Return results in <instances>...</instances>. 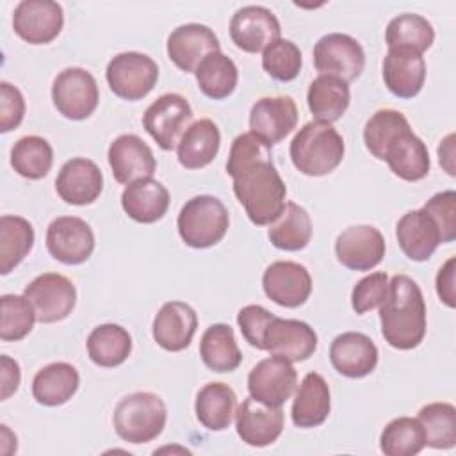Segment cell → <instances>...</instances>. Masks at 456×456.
Returning a JSON list of instances; mask_svg holds the SVG:
<instances>
[{"label": "cell", "instance_id": "6da1fadb", "mask_svg": "<svg viewBox=\"0 0 456 456\" xmlns=\"http://www.w3.org/2000/svg\"><path fill=\"white\" fill-rule=\"evenodd\" d=\"M226 173L233 180V192L246 216L256 226L271 224L285 208L287 187L271 155V144L253 132L233 139Z\"/></svg>", "mask_w": 456, "mask_h": 456}, {"label": "cell", "instance_id": "7a4b0ae2", "mask_svg": "<svg viewBox=\"0 0 456 456\" xmlns=\"http://www.w3.org/2000/svg\"><path fill=\"white\" fill-rule=\"evenodd\" d=\"M381 335L395 349L417 347L426 335V303L420 287L406 274L388 281V294L379 306Z\"/></svg>", "mask_w": 456, "mask_h": 456}, {"label": "cell", "instance_id": "3957f363", "mask_svg": "<svg viewBox=\"0 0 456 456\" xmlns=\"http://www.w3.org/2000/svg\"><path fill=\"white\" fill-rule=\"evenodd\" d=\"M346 144L331 123L310 121L303 125L290 141V160L306 176H324L344 159Z\"/></svg>", "mask_w": 456, "mask_h": 456}, {"label": "cell", "instance_id": "277c9868", "mask_svg": "<svg viewBox=\"0 0 456 456\" xmlns=\"http://www.w3.org/2000/svg\"><path fill=\"white\" fill-rule=\"evenodd\" d=\"M167 420L164 401L151 392H134L123 397L112 415L118 436L128 444H148L155 440Z\"/></svg>", "mask_w": 456, "mask_h": 456}, {"label": "cell", "instance_id": "5b68a950", "mask_svg": "<svg viewBox=\"0 0 456 456\" xmlns=\"http://www.w3.org/2000/svg\"><path fill=\"white\" fill-rule=\"evenodd\" d=\"M230 216L224 203L210 194H200L180 208L176 226L182 240L194 249L216 246L228 232Z\"/></svg>", "mask_w": 456, "mask_h": 456}, {"label": "cell", "instance_id": "8992f818", "mask_svg": "<svg viewBox=\"0 0 456 456\" xmlns=\"http://www.w3.org/2000/svg\"><path fill=\"white\" fill-rule=\"evenodd\" d=\"M110 91L128 102L142 100L159 80L157 62L141 52H123L114 55L105 69Z\"/></svg>", "mask_w": 456, "mask_h": 456}, {"label": "cell", "instance_id": "52a82bcc", "mask_svg": "<svg viewBox=\"0 0 456 456\" xmlns=\"http://www.w3.org/2000/svg\"><path fill=\"white\" fill-rule=\"evenodd\" d=\"M192 116V109L182 94L166 93L144 110L142 126L162 150L171 151L191 126Z\"/></svg>", "mask_w": 456, "mask_h": 456}, {"label": "cell", "instance_id": "ba28073f", "mask_svg": "<svg viewBox=\"0 0 456 456\" xmlns=\"http://www.w3.org/2000/svg\"><path fill=\"white\" fill-rule=\"evenodd\" d=\"M52 102L57 112L66 119L82 121L98 107V84L87 69L66 68L53 80Z\"/></svg>", "mask_w": 456, "mask_h": 456}, {"label": "cell", "instance_id": "9c48e42d", "mask_svg": "<svg viewBox=\"0 0 456 456\" xmlns=\"http://www.w3.org/2000/svg\"><path fill=\"white\" fill-rule=\"evenodd\" d=\"M36 312V319L52 324L66 319L77 303V290L69 278L59 273H43L36 276L23 290Z\"/></svg>", "mask_w": 456, "mask_h": 456}, {"label": "cell", "instance_id": "30bf717a", "mask_svg": "<svg viewBox=\"0 0 456 456\" xmlns=\"http://www.w3.org/2000/svg\"><path fill=\"white\" fill-rule=\"evenodd\" d=\"M314 66L321 75H333L351 82L365 68V52L353 36L331 32L315 43Z\"/></svg>", "mask_w": 456, "mask_h": 456}, {"label": "cell", "instance_id": "8fae6325", "mask_svg": "<svg viewBox=\"0 0 456 456\" xmlns=\"http://www.w3.org/2000/svg\"><path fill=\"white\" fill-rule=\"evenodd\" d=\"M317 349V333L310 324L297 319L273 315L262 335V351L289 362L308 360Z\"/></svg>", "mask_w": 456, "mask_h": 456}, {"label": "cell", "instance_id": "7c38bea8", "mask_svg": "<svg viewBox=\"0 0 456 456\" xmlns=\"http://www.w3.org/2000/svg\"><path fill=\"white\" fill-rule=\"evenodd\" d=\"M46 249L61 264H84L94 251L91 226L77 216L55 217L46 228Z\"/></svg>", "mask_w": 456, "mask_h": 456}, {"label": "cell", "instance_id": "4fadbf2b", "mask_svg": "<svg viewBox=\"0 0 456 456\" xmlns=\"http://www.w3.org/2000/svg\"><path fill=\"white\" fill-rule=\"evenodd\" d=\"M297 372L292 362L269 356L258 362L248 374V392L253 399L267 406H281L294 394Z\"/></svg>", "mask_w": 456, "mask_h": 456}, {"label": "cell", "instance_id": "5bb4252c", "mask_svg": "<svg viewBox=\"0 0 456 456\" xmlns=\"http://www.w3.org/2000/svg\"><path fill=\"white\" fill-rule=\"evenodd\" d=\"M64 12L52 0H23L14 7L12 28L28 45L52 43L62 30Z\"/></svg>", "mask_w": 456, "mask_h": 456}, {"label": "cell", "instance_id": "9a60e30c", "mask_svg": "<svg viewBox=\"0 0 456 456\" xmlns=\"http://www.w3.org/2000/svg\"><path fill=\"white\" fill-rule=\"evenodd\" d=\"M281 27L273 11L262 5H244L230 20V37L237 48L248 53L264 52L280 39Z\"/></svg>", "mask_w": 456, "mask_h": 456}, {"label": "cell", "instance_id": "2e32d148", "mask_svg": "<svg viewBox=\"0 0 456 456\" xmlns=\"http://www.w3.org/2000/svg\"><path fill=\"white\" fill-rule=\"evenodd\" d=\"M262 287L273 303L285 308H297L312 294V276L303 264L278 260L264 271Z\"/></svg>", "mask_w": 456, "mask_h": 456}, {"label": "cell", "instance_id": "e0dca14e", "mask_svg": "<svg viewBox=\"0 0 456 456\" xmlns=\"http://www.w3.org/2000/svg\"><path fill=\"white\" fill-rule=\"evenodd\" d=\"M335 255L347 269L370 271L385 256V239L376 226H349L338 233L335 240Z\"/></svg>", "mask_w": 456, "mask_h": 456}, {"label": "cell", "instance_id": "ac0fdd59", "mask_svg": "<svg viewBox=\"0 0 456 456\" xmlns=\"http://www.w3.org/2000/svg\"><path fill=\"white\" fill-rule=\"evenodd\" d=\"M109 166L116 182L128 185L141 178H151L157 160L151 148L135 134H123L109 146Z\"/></svg>", "mask_w": 456, "mask_h": 456}, {"label": "cell", "instance_id": "d6986e66", "mask_svg": "<svg viewBox=\"0 0 456 456\" xmlns=\"http://www.w3.org/2000/svg\"><path fill=\"white\" fill-rule=\"evenodd\" d=\"M283 419L281 406H267L249 395L235 410V429L248 445L265 447L281 435Z\"/></svg>", "mask_w": 456, "mask_h": 456}, {"label": "cell", "instance_id": "ffe728a7", "mask_svg": "<svg viewBox=\"0 0 456 456\" xmlns=\"http://www.w3.org/2000/svg\"><path fill=\"white\" fill-rule=\"evenodd\" d=\"M297 118V107L290 96H264L249 110V132L273 146L296 128Z\"/></svg>", "mask_w": 456, "mask_h": 456}, {"label": "cell", "instance_id": "44dd1931", "mask_svg": "<svg viewBox=\"0 0 456 456\" xmlns=\"http://www.w3.org/2000/svg\"><path fill=\"white\" fill-rule=\"evenodd\" d=\"M221 45L214 30L201 23H185L176 27L166 43L167 57L185 73H194L200 62L214 52H219Z\"/></svg>", "mask_w": 456, "mask_h": 456}, {"label": "cell", "instance_id": "7402d4cb", "mask_svg": "<svg viewBox=\"0 0 456 456\" xmlns=\"http://www.w3.org/2000/svg\"><path fill=\"white\" fill-rule=\"evenodd\" d=\"M426 80V62L422 53L411 48H388L383 59V82L387 89L403 100L420 93Z\"/></svg>", "mask_w": 456, "mask_h": 456}, {"label": "cell", "instance_id": "603a6c76", "mask_svg": "<svg viewBox=\"0 0 456 456\" xmlns=\"http://www.w3.org/2000/svg\"><path fill=\"white\" fill-rule=\"evenodd\" d=\"M55 191L69 205H91L103 191V175L93 160L75 157L61 167Z\"/></svg>", "mask_w": 456, "mask_h": 456}, {"label": "cell", "instance_id": "cb8c5ba5", "mask_svg": "<svg viewBox=\"0 0 456 456\" xmlns=\"http://www.w3.org/2000/svg\"><path fill=\"white\" fill-rule=\"evenodd\" d=\"M333 369L346 378H365L378 365V347L370 337L358 331H346L333 338L330 346Z\"/></svg>", "mask_w": 456, "mask_h": 456}, {"label": "cell", "instance_id": "d4e9b609", "mask_svg": "<svg viewBox=\"0 0 456 456\" xmlns=\"http://www.w3.org/2000/svg\"><path fill=\"white\" fill-rule=\"evenodd\" d=\"M196 328L198 315L191 305L183 301H167L155 315L151 333L162 349L178 353L189 347Z\"/></svg>", "mask_w": 456, "mask_h": 456}, {"label": "cell", "instance_id": "484cf974", "mask_svg": "<svg viewBox=\"0 0 456 456\" xmlns=\"http://www.w3.org/2000/svg\"><path fill=\"white\" fill-rule=\"evenodd\" d=\"M395 237L403 253L413 262H426L442 244V235L426 210L406 212L395 226Z\"/></svg>", "mask_w": 456, "mask_h": 456}, {"label": "cell", "instance_id": "4316f807", "mask_svg": "<svg viewBox=\"0 0 456 456\" xmlns=\"http://www.w3.org/2000/svg\"><path fill=\"white\" fill-rule=\"evenodd\" d=\"M383 160L390 171L406 182H419L428 176L431 162L424 141L411 128L397 134L385 150Z\"/></svg>", "mask_w": 456, "mask_h": 456}, {"label": "cell", "instance_id": "83f0119b", "mask_svg": "<svg viewBox=\"0 0 456 456\" xmlns=\"http://www.w3.org/2000/svg\"><path fill=\"white\" fill-rule=\"evenodd\" d=\"M121 207L130 219L151 224L166 216L169 208V192L160 182L153 178H141L125 187L121 194Z\"/></svg>", "mask_w": 456, "mask_h": 456}, {"label": "cell", "instance_id": "f1b7e54d", "mask_svg": "<svg viewBox=\"0 0 456 456\" xmlns=\"http://www.w3.org/2000/svg\"><path fill=\"white\" fill-rule=\"evenodd\" d=\"M331 410V395L326 379L317 372H308L292 403V422L297 428H315L321 426Z\"/></svg>", "mask_w": 456, "mask_h": 456}, {"label": "cell", "instance_id": "f546056e", "mask_svg": "<svg viewBox=\"0 0 456 456\" xmlns=\"http://www.w3.org/2000/svg\"><path fill=\"white\" fill-rule=\"evenodd\" d=\"M219 146L221 132L217 125L212 119L203 118L191 123L183 132L176 146V157L185 169H201L216 159Z\"/></svg>", "mask_w": 456, "mask_h": 456}, {"label": "cell", "instance_id": "4dcf8cb0", "mask_svg": "<svg viewBox=\"0 0 456 456\" xmlns=\"http://www.w3.org/2000/svg\"><path fill=\"white\" fill-rule=\"evenodd\" d=\"M78 370L66 362H53L39 369L32 379V395L43 406H61L78 390Z\"/></svg>", "mask_w": 456, "mask_h": 456}, {"label": "cell", "instance_id": "1f68e13d", "mask_svg": "<svg viewBox=\"0 0 456 456\" xmlns=\"http://www.w3.org/2000/svg\"><path fill=\"white\" fill-rule=\"evenodd\" d=\"M351 102L347 82L333 75H319L312 80L306 103L315 121L333 123L344 116Z\"/></svg>", "mask_w": 456, "mask_h": 456}, {"label": "cell", "instance_id": "d6a6232c", "mask_svg": "<svg viewBox=\"0 0 456 456\" xmlns=\"http://www.w3.org/2000/svg\"><path fill=\"white\" fill-rule=\"evenodd\" d=\"M237 408V395L226 383H207L196 395V419L208 431H224L230 428Z\"/></svg>", "mask_w": 456, "mask_h": 456}, {"label": "cell", "instance_id": "836d02e7", "mask_svg": "<svg viewBox=\"0 0 456 456\" xmlns=\"http://www.w3.org/2000/svg\"><path fill=\"white\" fill-rule=\"evenodd\" d=\"M200 356L214 372H232L242 362L232 326L224 322L212 324L205 330L200 342Z\"/></svg>", "mask_w": 456, "mask_h": 456}, {"label": "cell", "instance_id": "e575fe53", "mask_svg": "<svg viewBox=\"0 0 456 456\" xmlns=\"http://www.w3.org/2000/svg\"><path fill=\"white\" fill-rule=\"evenodd\" d=\"M271 244L283 251H299L312 239V221L308 212L294 201H287L281 214L269 224Z\"/></svg>", "mask_w": 456, "mask_h": 456}, {"label": "cell", "instance_id": "d590c367", "mask_svg": "<svg viewBox=\"0 0 456 456\" xmlns=\"http://www.w3.org/2000/svg\"><path fill=\"white\" fill-rule=\"evenodd\" d=\"M132 353V337L119 324H100L87 337V354L98 367H118Z\"/></svg>", "mask_w": 456, "mask_h": 456}, {"label": "cell", "instance_id": "8d00e7d4", "mask_svg": "<svg viewBox=\"0 0 456 456\" xmlns=\"http://www.w3.org/2000/svg\"><path fill=\"white\" fill-rule=\"evenodd\" d=\"M200 91L210 100L228 98L239 80V71L235 62L224 55L221 50L208 53L194 71Z\"/></svg>", "mask_w": 456, "mask_h": 456}, {"label": "cell", "instance_id": "74e56055", "mask_svg": "<svg viewBox=\"0 0 456 456\" xmlns=\"http://www.w3.org/2000/svg\"><path fill=\"white\" fill-rule=\"evenodd\" d=\"M34 228L20 216L0 217V274H9L32 249Z\"/></svg>", "mask_w": 456, "mask_h": 456}, {"label": "cell", "instance_id": "f35d334b", "mask_svg": "<svg viewBox=\"0 0 456 456\" xmlns=\"http://www.w3.org/2000/svg\"><path fill=\"white\" fill-rule=\"evenodd\" d=\"M53 164V150L45 137L25 135L11 150L12 169L28 180H39L48 175Z\"/></svg>", "mask_w": 456, "mask_h": 456}, {"label": "cell", "instance_id": "ab89813d", "mask_svg": "<svg viewBox=\"0 0 456 456\" xmlns=\"http://www.w3.org/2000/svg\"><path fill=\"white\" fill-rule=\"evenodd\" d=\"M435 41L433 25L420 14L404 12L392 18L387 25L385 43L388 48H411L419 53H424L431 48Z\"/></svg>", "mask_w": 456, "mask_h": 456}, {"label": "cell", "instance_id": "60d3db41", "mask_svg": "<svg viewBox=\"0 0 456 456\" xmlns=\"http://www.w3.org/2000/svg\"><path fill=\"white\" fill-rule=\"evenodd\" d=\"M417 420L422 426L426 445L451 449L456 444V408L451 403H429L420 408Z\"/></svg>", "mask_w": 456, "mask_h": 456}, {"label": "cell", "instance_id": "b9f144b4", "mask_svg": "<svg viewBox=\"0 0 456 456\" xmlns=\"http://www.w3.org/2000/svg\"><path fill=\"white\" fill-rule=\"evenodd\" d=\"M426 447L424 431L417 419L397 417L390 420L379 436V449L387 456H415Z\"/></svg>", "mask_w": 456, "mask_h": 456}, {"label": "cell", "instance_id": "7bdbcfd3", "mask_svg": "<svg viewBox=\"0 0 456 456\" xmlns=\"http://www.w3.org/2000/svg\"><path fill=\"white\" fill-rule=\"evenodd\" d=\"M408 128L411 126L403 112L394 109H379L365 123V128H363L365 148L372 153V157H376L378 160H383L385 150L390 144V141L397 134Z\"/></svg>", "mask_w": 456, "mask_h": 456}, {"label": "cell", "instance_id": "ee69618b", "mask_svg": "<svg viewBox=\"0 0 456 456\" xmlns=\"http://www.w3.org/2000/svg\"><path fill=\"white\" fill-rule=\"evenodd\" d=\"M2 305V322H0V338L4 342H16L25 338L32 328L36 319L34 306L25 296L18 294H4L0 297Z\"/></svg>", "mask_w": 456, "mask_h": 456}, {"label": "cell", "instance_id": "f6af8a7d", "mask_svg": "<svg viewBox=\"0 0 456 456\" xmlns=\"http://www.w3.org/2000/svg\"><path fill=\"white\" fill-rule=\"evenodd\" d=\"M303 66L301 50L290 39H276L262 52V68L264 71L278 80L290 82L294 80Z\"/></svg>", "mask_w": 456, "mask_h": 456}, {"label": "cell", "instance_id": "bcb514c9", "mask_svg": "<svg viewBox=\"0 0 456 456\" xmlns=\"http://www.w3.org/2000/svg\"><path fill=\"white\" fill-rule=\"evenodd\" d=\"M388 294V276L383 271L363 276L351 292V306L356 314H367L383 305Z\"/></svg>", "mask_w": 456, "mask_h": 456}, {"label": "cell", "instance_id": "7dc6e473", "mask_svg": "<svg viewBox=\"0 0 456 456\" xmlns=\"http://www.w3.org/2000/svg\"><path fill=\"white\" fill-rule=\"evenodd\" d=\"M433 221L436 223L442 244L452 242L456 239V192L454 191H442L433 194L422 207Z\"/></svg>", "mask_w": 456, "mask_h": 456}, {"label": "cell", "instance_id": "c3c4849f", "mask_svg": "<svg viewBox=\"0 0 456 456\" xmlns=\"http://www.w3.org/2000/svg\"><path fill=\"white\" fill-rule=\"evenodd\" d=\"M271 317L273 314L260 305H246L239 310L237 324L240 328L242 337L251 347H256L262 351V335Z\"/></svg>", "mask_w": 456, "mask_h": 456}, {"label": "cell", "instance_id": "681fc988", "mask_svg": "<svg viewBox=\"0 0 456 456\" xmlns=\"http://www.w3.org/2000/svg\"><path fill=\"white\" fill-rule=\"evenodd\" d=\"M25 100L18 87L2 80L0 82V132H11L23 121Z\"/></svg>", "mask_w": 456, "mask_h": 456}, {"label": "cell", "instance_id": "f907efd6", "mask_svg": "<svg viewBox=\"0 0 456 456\" xmlns=\"http://www.w3.org/2000/svg\"><path fill=\"white\" fill-rule=\"evenodd\" d=\"M454 274H456V256H451L436 274V294L440 301L454 308L456 306V289H454Z\"/></svg>", "mask_w": 456, "mask_h": 456}, {"label": "cell", "instance_id": "816d5d0a", "mask_svg": "<svg viewBox=\"0 0 456 456\" xmlns=\"http://www.w3.org/2000/svg\"><path fill=\"white\" fill-rule=\"evenodd\" d=\"M0 369H2V381H0V399L5 401L9 399L20 387V379H21V372H20V365L16 360H12L7 354L0 356Z\"/></svg>", "mask_w": 456, "mask_h": 456}, {"label": "cell", "instance_id": "f5cc1de1", "mask_svg": "<svg viewBox=\"0 0 456 456\" xmlns=\"http://www.w3.org/2000/svg\"><path fill=\"white\" fill-rule=\"evenodd\" d=\"M438 160L444 169L454 176V134H449L438 146Z\"/></svg>", "mask_w": 456, "mask_h": 456}]
</instances>
